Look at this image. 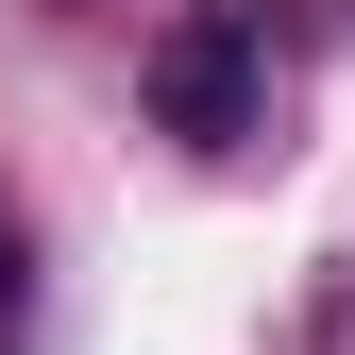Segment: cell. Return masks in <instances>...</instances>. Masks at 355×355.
Segmentation results:
<instances>
[{"instance_id":"obj_1","label":"cell","mask_w":355,"mask_h":355,"mask_svg":"<svg viewBox=\"0 0 355 355\" xmlns=\"http://www.w3.org/2000/svg\"><path fill=\"white\" fill-rule=\"evenodd\" d=\"M254 102H271V34H254L237 0H187V17L153 34V119H169L187 153H237Z\"/></svg>"},{"instance_id":"obj_2","label":"cell","mask_w":355,"mask_h":355,"mask_svg":"<svg viewBox=\"0 0 355 355\" xmlns=\"http://www.w3.org/2000/svg\"><path fill=\"white\" fill-rule=\"evenodd\" d=\"M304 355H355V288H338V304H322V322H304Z\"/></svg>"},{"instance_id":"obj_3","label":"cell","mask_w":355,"mask_h":355,"mask_svg":"<svg viewBox=\"0 0 355 355\" xmlns=\"http://www.w3.org/2000/svg\"><path fill=\"white\" fill-rule=\"evenodd\" d=\"M0 322H17V220H0Z\"/></svg>"}]
</instances>
